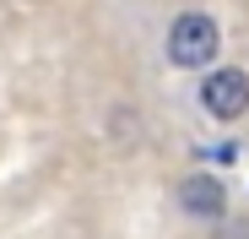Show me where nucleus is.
<instances>
[{"label":"nucleus","instance_id":"1","mask_svg":"<svg viewBox=\"0 0 249 239\" xmlns=\"http://www.w3.org/2000/svg\"><path fill=\"white\" fill-rule=\"evenodd\" d=\"M217 49H222V33H217L212 17H200V11L174 17V27H168V60H174V65L200 71V65L217 60Z\"/></svg>","mask_w":249,"mask_h":239},{"label":"nucleus","instance_id":"2","mask_svg":"<svg viewBox=\"0 0 249 239\" xmlns=\"http://www.w3.org/2000/svg\"><path fill=\"white\" fill-rule=\"evenodd\" d=\"M200 103H206L212 120H238V114L249 109V76H244L238 65L212 71V76L200 82Z\"/></svg>","mask_w":249,"mask_h":239},{"label":"nucleus","instance_id":"3","mask_svg":"<svg viewBox=\"0 0 249 239\" xmlns=\"http://www.w3.org/2000/svg\"><path fill=\"white\" fill-rule=\"evenodd\" d=\"M179 207L190 212V218H222V207H228V196H222V185L212 179V174H184L179 179Z\"/></svg>","mask_w":249,"mask_h":239}]
</instances>
